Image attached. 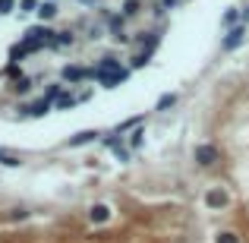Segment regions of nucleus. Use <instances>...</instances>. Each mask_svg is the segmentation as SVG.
<instances>
[{
  "label": "nucleus",
  "mask_w": 249,
  "mask_h": 243,
  "mask_svg": "<svg viewBox=\"0 0 249 243\" xmlns=\"http://www.w3.org/2000/svg\"><path fill=\"white\" fill-rule=\"evenodd\" d=\"M218 243H240V237L227 231V234H218Z\"/></svg>",
  "instance_id": "nucleus-16"
},
{
  "label": "nucleus",
  "mask_w": 249,
  "mask_h": 243,
  "mask_svg": "<svg viewBox=\"0 0 249 243\" xmlns=\"http://www.w3.org/2000/svg\"><path fill=\"white\" fill-rule=\"evenodd\" d=\"M67 44H73V32H54V44L51 48H67Z\"/></svg>",
  "instance_id": "nucleus-8"
},
{
  "label": "nucleus",
  "mask_w": 249,
  "mask_h": 243,
  "mask_svg": "<svg viewBox=\"0 0 249 243\" xmlns=\"http://www.w3.org/2000/svg\"><path fill=\"white\" fill-rule=\"evenodd\" d=\"M82 3H98V0H82Z\"/></svg>",
  "instance_id": "nucleus-22"
},
{
  "label": "nucleus",
  "mask_w": 249,
  "mask_h": 243,
  "mask_svg": "<svg viewBox=\"0 0 249 243\" xmlns=\"http://www.w3.org/2000/svg\"><path fill=\"white\" fill-rule=\"evenodd\" d=\"M22 111H25V114H32V117H44L51 111V101L44 98V101H35V104H29V108H22Z\"/></svg>",
  "instance_id": "nucleus-6"
},
{
  "label": "nucleus",
  "mask_w": 249,
  "mask_h": 243,
  "mask_svg": "<svg viewBox=\"0 0 249 243\" xmlns=\"http://www.w3.org/2000/svg\"><path fill=\"white\" fill-rule=\"evenodd\" d=\"M76 101H79L76 95H60V98H57V108H60V111H63V108H73Z\"/></svg>",
  "instance_id": "nucleus-13"
},
{
  "label": "nucleus",
  "mask_w": 249,
  "mask_h": 243,
  "mask_svg": "<svg viewBox=\"0 0 249 243\" xmlns=\"http://www.w3.org/2000/svg\"><path fill=\"white\" fill-rule=\"evenodd\" d=\"M243 38H246V25L240 22V25H233V29L227 32V38L221 41V48H224V51H233V48H240V44H243Z\"/></svg>",
  "instance_id": "nucleus-1"
},
{
  "label": "nucleus",
  "mask_w": 249,
  "mask_h": 243,
  "mask_svg": "<svg viewBox=\"0 0 249 243\" xmlns=\"http://www.w3.org/2000/svg\"><path fill=\"white\" fill-rule=\"evenodd\" d=\"M161 6H177V0H161Z\"/></svg>",
  "instance_id": "nucleus-21"
},
{
  "label": "nucleus",
  "mask_w": 249,
  "mask_h": 243,
  "mask_svg": "<svg viewBox=\"0 0 249 243\" xmlns=\"http://www.w3.org/2000/svg\"><path fill=\"white\" fill-rule=\"evenodd\" d=\"M22 10H25V13H32V10H38V0H22Z\"/></svg>",
  "instance_id": "nucleus-17"
},
{
  "label": "nucleus",
  "mask_w": 249,
  "mask_h": 243,
  "mask_svg": "<svg viewBox=\"0 0 249 243\" xmlns=\"http://www.w3.org/2000/svg\"><path fill=\"white\" fill-rule=\"evenodd\" d=\"M91 139H98V133H95V130H85V133H76L73 136V139H70V146H85V142H91Z\"/></svg>",
  "instance_id": "nucleus-7"
},
{
  "label": "nucleus",
  "mask_w": 249,
  "mask_h": 243,
  "mask_svg": "<svg viewBox=\"0 0 249 243\" xmlns=\"http://www.w3.org/2000/svg\"><path fill=\"white\" fill-rule=\"evenodd\" d=\"M63 79L67 82H82V79H91V70H82V67H63Z\"/></svg>",
  "instance_id": "nucleus-4"
},
{
  "label": "nucleus",
  "mask_w": 249,
  "mask_h": 243,
  "mask_svg": "<svg viewBox=\"0 0 249 243\" xmlns=\"http://www.w3.org/2000/svg\"><path fill=\"white\" fill-rule=\"evenodd\" d=\"M237 19H240V13H237V10H227V13H224V19H221V22H224L227 29H233V25H240Z\"/></svg>",
  "instance_id": "nucleus-12"
},
{
  "label": "nucleus",
  "mask_w": 249,
  "mask_h": 243,
  "mask_svg": "<svg viewBox=\"0 0 249 243\" xmlns=\"http://www.w3.org/2000/svg\"><path fill=\"white\" fill-rule=\"evenodd\" d=\"M174 104H177V95H174V92H167V95H161V98H158L155 111H167V108H174Z\"/></svg>",
  "instance_id": "nucleus-9"
},
{
  "label": "nucleus",
  "mask_w": 249,
  "mask_h": 243,
  "mask_svg": "<svg viewBox=\"0 0 249 243\" xmlns=\"http://www.w3.org/2000/svg\"><path fill=\"white\" fill-rule=\"evenodd\" d=\"M205 206L208 208H224L227 206V193H224V189H218V187L208 189V193H205Z\"/></svg>",
  "instance_id": "nucleus-3"
},
{
  "label": "nucleus",
  "mask_w": 249,
  "mask_h": 243,
  "mask_svg": "<svg viewBox=\"0 0 249 243\" xmlns=\"http://www.w3.org/2000/svg\"><path fill=\"white\" fill-rule=\"evenodd\" d=\"M13 10V0H0V13H10Z\"/></svg>",
  "instance_id": "nucleus-19"
},
{
  "label": "nucleus",
  "mask_w": 249,
  "mask_h": 243,
  "mask_svg": "<svg viewBox=\"0 0 249 243\" xmlns=\"http://www.w3.org/2000/svg\"><path fill=\"white\" fill-rule=\"evenodd\" d=\"M38 16H41V19H54L57 16V3H51V0L41 3V6H38Z\"/></svg>",
  "instance_id": "nucleus-10"
},
{
  "label": "nucleus",
  "mask_w": 249,
  "mask_h": 243,
  "mask_svg": "<svg viewBox=\"0 0 249 243\" xmlns=\"http://www.w3.org/2000/svg\"><path fill=\"white\" fill-rule=\"evenodd\" d=\"M89 218H91V221H98V224H101V221H107V218H110V208L104 206V202H98V206H91Z\"/></svg>",
  "instance_id": "nucleus-5"
},
{
  "label": "nucleus",
  "mask_w": 249,
  "mask_h": 243,
  "mask_svg": "<svg viewBox=\"0 0 249 243\" xmlns=\"http://www.w3.org/2000/svg\"><path fill=\"white\" fill-rule=\"evenodd\" d=\"M13 89H16L19 95H25V92L32 89V79H16V85H13Z\"/></svg>",
  "instance_id": "nucleus-15"
},
{
  "label": "nucleus",
  "mask_w": 249,
  "mask_h": 243,
  "mask_svg": "<svg viewBox=\"0 0 249 243\" xmlns=\"http://www.w3.org/2000/svg\"><path fill=\"white\" fill-rule=\"evenodd\" d=\"M0 164H6V168H19V158H16V155H6V152H0Z\"/></svg>",
  "instance_id": "nucleus-14"
},
{
  "label": "nucleus",
  "mask_w": 249,
  "mask_h": 243,
  "mask_svg": "<svg viewBox=\"0 0 249 243\" xmlns=\"http://www.w3.org/2000/svg\"><path fill=\"white\" fill-rule=\"evenodd\" d=\"M139 142H142V130H136V133H133V139H129V146L136 149V146H139Z\"/></svg>",
  "instance_id": "nucleus-18"
},
{
  "label": "nucleus",
  "mask_w": 249,
  "mask_h": 243,
  "mask_svg": "<svg viewBox=\"0 0 249 243\" xmlns=\"http://www.w3.org/2000/svg\"><path fill=\"white\" fill-rule=\"evenodd\" d=\"M139 10H142L139 0H126V3H123V16H136Z\"/></svg>",
  "instance_id": "nucleus-11"
},
{
  "label": "nucleus",
  "mask_w": 249,
  "mask_h": 243,
  "mask_svg": "<svg viewBox=\"0 0 249 243\" xmlns=\"http://www.w3.org/2000/svg\"><path fill=\"white\" fill-rule=\"evenodd\" d=\"M249 22V3H246V10H243V25Z\"/></svg>",
  "instance_id": "nucleus-20"
},
{
  "label": "nucleus",
  "mask_w": 249,
  "mask_h": 243,
  "mask_svg": "<svg viewBox=\"0 0 249 243\" xmlns=\"http://www.w3.org/2000/svg\"><path fill=\"white\" fill-rule=\"evenodd\" d=\"M196 161H199L202 168L218 164V149H214V146H196Z\"/></svg>",
  "instance_id": "nucleus-2"
}]
</instances>
